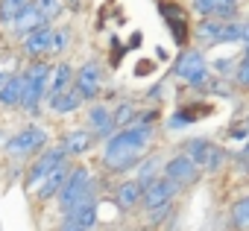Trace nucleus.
<instances>
[{
  "label": "nucleus",
  "instance_id": "f257e3e1",
  "mask_svg": "<svg viewBox=\"0 0 249 231\" xmlns=\"http://www.w3.org/2000/svg\"><path fill=\"white\" fill-rule=\"evenodd\" d=\"M150 141H153V126H147V123H135V126H126V129H117L106 141V149H103L106 170L108 173H126V170L138 167L144 149L150 147Z\"/></svg>",
  "mask_w": 249,
  "mask_h": 231
},
{
  "label": "nucleus",
  "instance_id": "f03ea898",
  "mask_svg": "<svg viewBox=\"0 0 249 231\" xmlns=\"http://www.w3.org/2000/svg\"><path fill=\"white\" fill-rule=\"evenodd\" d=\"M50 65L36 59L33 65H27V70L21 73L24 76V91H21V108L30 111V114H38L41 102L47 99V88H50Z\"/></svg>",
  "mask_w": 249,
  "mask_h": 231
},
{
  "label": "nucleus",
  "instance_id": "7ed1b4c3",
  "mask_svg": "<svg viewBox=\"0 0 249 231\" xmlns=\"http://www.w3.org/2000/svg\"><path fill=\"white\" fill-rule=\"evenodd\" d=\"M56 196H59V208H62V214H68V211H71L73 205H79L82 199L94 196L91 170L82 167V164H76L73 170H68V179H65V184H62V190H59Z\"/></svg>",
  "mask_w": 249,
  "mask_h": 231
},
{
  "label": "nucleus",
  "instance_id": "20e7f679",
  "mask_svg": "<svg viewBox=\"0 0 249 231\" xmlns=\"http://www.w3.org/2000/svg\"><path fill=\"white\" fill-rule=\"evenodd\" d=\"M194 35L202 44H237V41H243V21H211V18H202L194 27Z\"/></svg>",
  "mask_w": 249,
  "mask_h": 231
},
{
  "label": "nucleus",
  "instance_id": "39448f33",
  "mask_svg": "<svg viewBox=\"0 0 249 231\" xmlns=\"http://www.w3.org/2000/svg\"><path fill=\"white\" fill-rule=\"evenodd\" d=\"M173 73H176L182 82H188L191 88H208V85H211V70H208L205 56H202L199 50H185V53L176 59Z\"/></svg>",
  "mask_w": 249,
  "mask_h": 231
},
{
  "label": "nucleus",
  "instance_id": "423d86ee",
  "mask_svg": "<svg viewBox=\"0 0 249 231\" xmlns=\"http://www.w3.org/2000/svg\"><path fill=\"white\" fill-rule=\"evenodd\" d=\"M182 155H188L196 170H217V167L226 161L223 147H217V144L208 141V138H191V141H185Z\"/></svg>",
  "mask_w": 249,
  "mask_h": 231
},
{
  "label": "nucleus",
  "instance_id": "0eeeda50",
  "mask_svg": "<svg viewBox=\"0 0 249 231\" xmlns=\"http://www.w3.org/2000/svg\"><path fill=\"white\" fill-rule=\"evenodd\" d=\"M44 144H47V132H44L41 126H27V129H21L18 135H12L3 149H6V155H12V158H30V155H36L38 149H44Z\"/></svg>",
  "mask_w": 249,
  "mask_h": 231
},
{
  "label": "nucleus",
  "instance_id": "6e6552de",
  "mask_svg": "<svg viewBox=\"0 0 249 231\" xmlns=\"http://www.w3.org/2000/svg\"><path fill=\"white\" fill-rule=\"evenodd\" d=\"M100 88H103L100 65H97V62H85V65L73 73V91H76V97H79L82 102H91V99H97Z\"/></svg>",
  "mask_w": 249,
  "mask_h": 231
},
{
  "label": "nucleus",
  "instance_id": "1a4fd4ad",
  "mask_svg": "<svg viewBox=\"0 0 249 231\" xmlns=\"http://www.w3.org/2000/svg\"><path fill=\"white\" fill-rule=\"evenodd\" d=\"M68 161V155L62 152V147H53L47 152H41V158H36V164L27 170V187H38L56 167H62Z\"/></svg>",
  "mask_w": 249,
  "mask_h": 231
},
{
  "label": "nucleus",
  "instance_id": "9d476101",
  "mask_svg": "<svg viewBox=\"0 0 249 231\" xmlns=\"http://www.w3.org/2000/svg\"><path fill=\"white\" fill-rule=\"evenodd\" d=\"M176 193H179V187H176L173 182H167V179H153V182L144 187V193H141V205H144V211H156V208L170 205Z\"/></svg>",
  "mask_w": 249,
  "mask_h": 231
},
{
  "label": "nucleus",
  "instance_id": "9b49d317",
  "mask_svg": "<svg viewBox=\"0 0 249 231\" xmlns=\"http://www.w3.org/2000/svg\"><path fill=\"white\" fill-rule=\"evenodd\" d=\"M161 179H167V182H173L176 187H185V184H194L196 179H199V170L194 167V161L188 158V155H176V158H170L164 167H161Z\"/></svg>",
  "mask_w": 249,
  "mask_h": 231
},
{
  "label": "nucleus",
  "instance_id": "f8f14e48",
  "mask_svg": "<svg viewBox=\"0 0 249 231\" xmlns=\"http://www.w3.org/2000/svg\"><path fill=\"white\" fill-rule=\"evenodd\" d=\"M194 9L211 21H237L240 0H194Z\"/></svg>",
  "mask_w": 249,
  "mask_h": 231
},
{
  "label": "nucleus",
  "instance_id": "ddd939ff",
  "mask_svg": "<svg viewBox=\"0 0 249 231\" xmlns=\"http://www.w3.org/2000/svg\"><path fill=\"white\" fill-rule=\"evenodd\" d=\"M88 126L94 129V138H111L117 129H114V120H111V108H106L103 102H94L88 108Z\"/></svg>",
  "mask_w": 249,
  "mask_h": 231
},
{
  "label": "nucleus",
  "instance_id": "4468645a",
  "mask_svg": "<svg viewBox=\"0 0 249 231\" xmlns=\"http://www.w3.org/2000/svg\"><path fill=\"white\" fill-rule=\"evenodd\" d=\"M50 41H53V27H38L36 33L24 35V44H21V47H24V53H27V56L41 59V56H47Z\"/></svg>",
  "mask_w": 249,
  "mask_h": 231
},
{
  "label": "nucleus",
  "instance_id": "2eb2a0df",
  "mask_svg": "<svg viewBox=\"0 0 249 231\" xmlns=\"http://www.w3.org/2000/svg\"><path fill=\"white\" fill-rule=\"evenodd\" d=\"M94 132H85V129H73V132H68L65 138H62V152L65 155H82V152H88L91 147H94Z\"/></svg>",
  "mask_w": 249,
  "mask_h": 231
},
{
  "label": "nucleus",
  "instance_id": "dca6fc26",
  "mask_svg": "<svg viewBox=\"0 0 249 231\" xmlns=\"http://www.w3.org/2000/svg\"><path fill=\"white\" fill-rule=\"evenodd\" d=\"M71 88H73V67H71L68 62H59V65L53 67V73H50L47 99H50V97H59V94H65V91H71Z\"/></svg>",
  "mask_w": 249,
  "mask_h": 231
},
{
  "label": "nucleus",
  "instance_id": "f3484780",
  "mask_svg": "<svg viewBox=\"0 0 249 231\" xmlns=\"http://www.w3.org/2000/svg\"><path fill=\"white\" fill-rule=\"evenodd\" d=\"M21 91H24V76L12 73L3 79V88H0V105L3 108H18L21 105Z\"/></svg>",
  "mask_w": 249,
  "mask_h": 231
},
{
  "label": "nucleus",
  "instance_id": "a211bd4d",
  "mask_svg": "<svg viewBox=\"0 0 249 231\" xmlns=\"http://www.w3.org/2000/svg\"><path fill=\"white\" fill-rule=\"evenodd\" d=\"M141 193H144V187L138 182H120V187L114 190V202L123 211H132L141 205Z\"/></svg>",
  "mask_w": 249,
  "mask_h": 231
},
{
  "label": "nucleus",
  "instance_id": "6ab92c4d",
  "mask_svg": "<svg viewBox=\"0 0 249 231\" xmlns=\"http://www.w3.org/2000/svg\"><path fill=\"white\" fill-rule=\"evenodd\" d=\"M68 164H62V167H56L41 184H38V190H36V196H38V202H47L50 196H56L59 190H62V184H65V179H68Z\"/></svg>",
  "mask_w": 249,
  "mask_h": 231
},
{
  "label": "nucleus",
  "instance_id": "aec40b11",
  "mask_svg": "<svg viewBox=\"0 0 249 231\" xmlns=\"http://www.w3.org/2000/svg\"><path fill=\"white\" fill-rule=\"evenodd\" d=\"M38 27H47V24H44V21H41V15L33 9V3H30V6H27L21 15H18V21L12 24V30H15L21 38H24V35H30V33H36Z\"/></svg>",
  "mask_w": 249,
  "mask_h": 231
},
{
  "label": "nucleus",
  "instance_id": "412c9836",
  "mask_svg": "<svg viewBox=\"0 0 249 231\" xmlns=\"http://www.w3.org/2000/svg\"><path fill=\"white\" fill-rule=\"evenodd\" d=\"M47 102H50V111H53V114H71V111H76V108L82 105V99L76 97L73 88L65 91V94H59V97H50Z\"/></svg>",
  "mask_w": 249,
  "mask_h": 231
},
{
  "label": "nucleus",
  "instance_id": "4be33fe9",
  "mask_svg": "<svg viewBox=\"0 0 249 231\" xmlns=\"http://www.w3.org/2000/svg\"><path fill=\"white\" fill-rule=\"evenodd\" d=\"M33 3V0H0V24L3 27H12L18 21V15Z\"/></svg>",
  "mask_w": 249,
  "mask_h": 231
},
{
  "label": "nucleus",
  "instance_id": "5701e85b",
  "mask_svg": "<svg viewBox=\"0 0 249 231\" xmlns=\"http://www.w3.org/2000/svg\"><path fill=\"white\" fill-rule=\"evenodd\" d=\"M138 108L132 105V102H120L114 111H111V120H114V129H126V126H135V120H138Z\"/></svg>",
  "mask_w": 249,
  "mask_h": 231
},
{
  "label": "nucleus",
  "instance_id": "b1692460",
  "mask_svg": "<svg viewBox=\"0 0 249 231\" xmlns=\"http://www.w3.org/2000/svg\"><path fill=\"white\" fill-rule=\"evenodd\" d=\"M231 225L237 231H249V193L231 205Z\"/></svg>",
  "mask_w": 249,
  "mask_h": 231
},
{
  "label": "nucleus",
  "instance_id": "393cba45",
  "mask_svg": "<svg viewBox=\"0 0 249 231\" xmlns=\"http://www.w3.org/2000/svg\"><path fill=\"white\" fill-rule=\"evenodd\" d=\"M33 9L41 15V21L47 24V21H53V18H59V12H62V0H33Z\"/></svg>",
  "mask_w": 249,
  "mask_h": 231
},
{
  "label": "nucleus",
  "instance_id": "a878e982",
  "mask_svg": "<svg viewBox=\"0 0 249 231\" xmlns=\"http://www.w3.org/2000/svg\"><path fill=\"white\" fill-rule=\"evenodd\" d=\"M68 44H71V30H68V27L53 30V41H50L47 56H59V53H65V50H68Z\"/></svg>",
  "mask_w": 249,
  "mask_h": 231
},
{
  "label": "nucleus",
  "instance_id": "bb28decb",
  "mask_svg": "<svg viewBox=\"0 0 249 231\" xmlns=\"http://www.w3.org/2000/svg\"><path fill=\"white\" fill-rule=\"evenodd\" d=\"M156 170H159V158H156V155H153V158H144V164L138 167V179H135V182H138L141 187H147V184L156 179Z\"/></svg>",
  "mask_w": 249,
  "mask_h": 231
},
{
  "label": "nucleus",
  "instance_id": "cd10ccee",
  "mask_svg": "<svg viewBox=\"0 0 249 231\" xmlns=\"http://www.w3.org/2000/svg\"><path fill=\"white\" fill-rule=\"evenodd\" d=\"M237 85L249 91V59H243L240 67H237Z\"/></svg>",
  "mask_w": 249,
  "mask_h": 231
},
{
  "label": "nucleus",
  "instance_id": "c85d7f7f",
  "mask_svg": "<svg viewBox=\"0 0 249 231\" xmlns=\"http://www.w3.org/2000/svg\"><path fill=\"white\" fill-rule=\"evenodd\" d=\"M237 161H240V167H243V170H249V144H246V149L237 155Z\"/></svg>",
  "mask_w": 249,
  "mask_h": 231
},
{
  "label": "nucleus",
  "instance_id": "c756f323",
  "mask_svg": "<svg viewBox=\"0 0 249 231\" xmlns=\"http://www.w3.org/2000/svg\"><path fill=\"white\" fill-rule=\"evenodd\" d=\"M68 3H71V6H79V0H68Z\"/></svg>",
  "mask_w": 249,
  "mask_h": 231
},
{
  "label": "nucleus",
  "instance_id": "7c9ffc66",
  "mask_svg": "<svg viewBox=\"0 0 249 231\" xmlns=\"http://www.w3.org/2000/svg\"><path fill=\"white\" fill-rule=\"evenodd\" d=\"M0 88H3V73H0Z\"/></svg>",
  "mask_w": 249,
  "mask_h": 231
}]
</instances>
